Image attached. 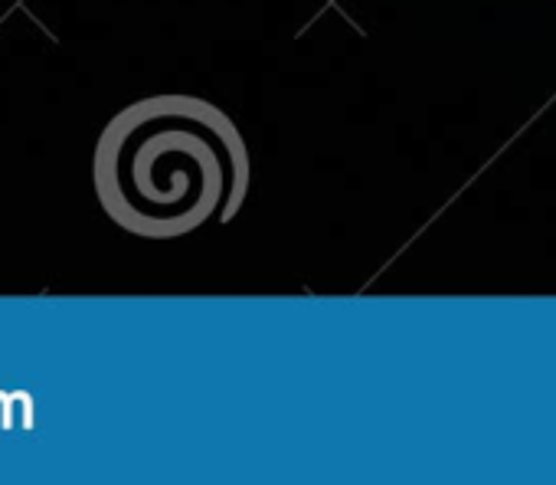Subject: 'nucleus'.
I'll return each mask as SVG.
<instances>
[{
    "instance_id": "obj_1",
    "label": "nucleus",
    "mask_w": 556,
    "mask_h": 485,
    "mask_svg": "<svg viewBox=\"0 0 556 485\" xmlns=\"http://www.w3.org/2000/svg\"><path fill=\"white\" fill-rule=\"evenodd\" d=\"M92 177L102 210L122 229L174 239L239 213L249 190V148L213 102L154 96L109 122Z\"/></svg>"
}]
</instances>
